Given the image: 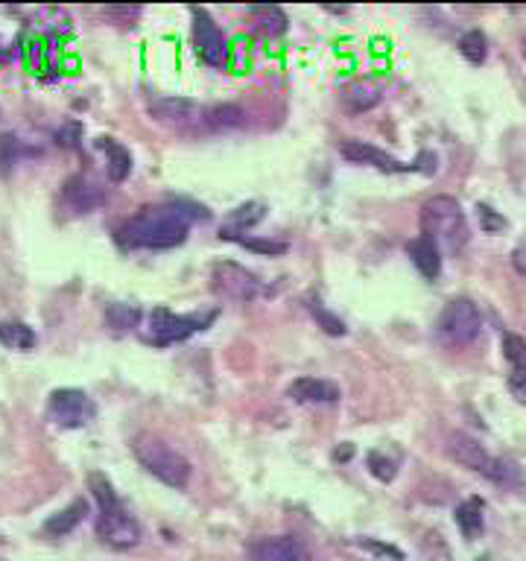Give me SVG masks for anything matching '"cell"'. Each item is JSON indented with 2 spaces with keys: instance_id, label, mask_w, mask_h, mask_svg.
Segmentation results:
<instances>
[{
  "instance_id": "6da1fadb",
  "label": "cell",
  "mask_w": 526,
  "mask_h": 561,
  "mask_svg": "<svg viewBox=\"0 0 526 561\" xmlns=\"http://www.w3.org/2000/svg\"><path fill=\"white\" fill-rule=\"evenodd\" d=\"M208 220V211L193 202L147 205L117 228V246L129 252H164L188 240L190 225Z\"/></svg>"
},
{
  "instance_id": "7a4b0ae2",
  "label": "cell",
  "mask_w": 526,
  "mask_h": 561,
  "mask_svg": "<svg viewBox=\"0 0 526 561\" xmlns=\"http://www.w3.org/2000/svg\"><path fill=\"white\" fill-rule=\"evenodd\" d=\"M88 488L97 500V535L112 550H132L141 541V524L135 515L120 503L112 480L100 471L88 474Z\"/></svg>"
},
{
  "instance_id": "3957f363",
  "label": "cell",
  "mask_w": 526,
  "mask_h": 561,
  "mask_svg": "<svg viewBox=\"0 0 526 561\" xmlns=\"http://www.w3.org/2000/svg\"><path fill=\"white\" fill-rule=\"evenodd\" d=\"M132 453L141 462V468L152 474L155 480H161L164 486L182 491L190 483V462L185 459V453L173 448L170 442L150 436V433H141L132 442Z\"/></svg>"
},
{
  "instance_id": "277c9868",
  "label": "cell",
  "mask_w": 526,
  "mask_h": 561,
  "mask_svg": "<svg viewBox=\"0 0 526 561\" xmlns=\"http://www.w3.org/2000/svg\"><path fill=\"white\" fill-rule=\"evenodd\" d=\"M421 234L433 237L439 246L459 252L465 249L471 231H468V220L462 205L453 196H433L424 202L421 208Z\"/></svg>"
},
{
  "instance_id": "5b68a950",
  "label": "cell",
  "mask_w": 526,
  "mask_h": 561,
  "mask_svg": "<svg viewBox=\"0 0 526 561\" xmlns=\"http://www.w3.org/2000/svg\"><path fill=\"white\" fill-rule=\"evenodd\" d=\"M217 319V310H208V313H173L167 307H152L150 316H147V328H144V339L150 345L158 348H167V345H176V342H185L193 334L205 331L211 322Z\"/></svg>"
},
{
  "instance_id": "8992f818",
  "label": "cell",
  "mask_w": 526,
  "mask_h": 561,
  "mask_svg": "<svg viewBox=\"0 0 526 561\" xmlns=\"http://www.w3.org/2000/svg\"><path fill=\"white\" fill-rule=\"evenodd\" d=\"M448 453L462 468L489 477L491 483H515L518 480V468L515 465L491 456L489 450L483 448L474 436H468V433H453L451 442H448Z\"/></svg>"
},
{
  "instance_id": "52a82bcc",
  "label": "cell",
  "mask_w": 526,
  "mask_h": 561,
  "mask_svg": "<svg viewBox=\"0 0 526 561\" xmlns=\"http://www.w3.org/2000/svg\"><path fill=\"white\" fill-rule=\"evenodd\" d=\"M483 331V316L471 299H453L445 304L436 322V334L448 345H471Z\"/></svg>"
},
{
  "instance_id": "ba28073f",
  "label": "cell",
  "mask_w": 526,
  "mask_h": 561,
  "mask_svg": "<svg viewBox=\"0 0 526 561\" xmlns=\"http://www.w3.org/2000/svg\"><path fill=\"white\" fill-rule=\"evenodd\" d=\"M211 290L220 299L243 301V304L261 299L263 293H266L263 281L255 272H249L246 266L231 261H217L211 266Z\"/></svg>"
},
{
  "instance_id": "9c48e42d",
  "label": "cell",
  "mask_w": 526,
  "mask_h": 561,
  "mask_svg": "<svg viewBox=\"0 0 526 561\" xmlns=\"http://www.w3.org/2000/svg\"><path fill=\"white\" fill-rule=\"evenodd\" d=\"M47 418L59 430H79L88 427L97 418V404L88 392L82 389H56L47 398Z\"/></svg>"
},
{
  "instance_id": "30bf717a",
  "label": "cell",
  "mask_w": 526,
  "mask_h": 561,
  "mask_svg": "<svg viewBox=\"0 0 526 561\" xmlns=\"http://www.w3.org/2000/svg\"><path fill=\"white\" fill-rule=\"evenodd\" d=\"M150 114L170 129L193 132L205 126L208 106H199L196 100H185V97H155L150 103Z\"/></svg>"
},
{
  "instance_id": "8fae6325",
  "label": "cell",
  "mask_w": 526,
  "mask_h": 561,
  "mask_svg": "<svg viewBox=\"0 0 526 561\" xmlns=\"http://www.w3.org/2000/svg\"><path fill=\"white\" fill-rule=\"evenodd\" d=\"M193 47L196 56L211 68H223V62L228 59L226 38L205 9H193Z\"/></svg>"
},
{
  "instance_id": "7c38bea8",
  "label": "cell",
  "mask_w": 526,
  "mask_h": 561,
  "mask_svg": "<svg viewBox=\"0 0 526 561\" xmlns=\"http://www.w3.org/2000/svg\"><path fill=\"white\" fill-rule=\"evenodd\" d=\"M339 152L351 164H369V167H375L380 173H415V164H404V161L386 155V152L377 150L372 144H366V141H345L339 147Z\"/></svg>"
},
{
  "instance_id": "4fadbf2b",
  "label": "cell",
  "mask_w": 526,
  "mask_h": 561,
  "mask_svg": "<svg viewBox=\"0 0 526 561\" xmlns=\"http://www.w3.org/2000/svg\"><path fill=\"white\" fill-rule=\"evenodd\" d=\"M62 199H65V205H68L71 211H76V214H88L91 208L103 205V199H106V187L100 185L94 176L79 173V176H74V179L65 182Z\"/></svg>"
},
{
  "instance_id": "5bb4252c",
  "label": "cell",
  "mask_w": 526,
  "mask_h": 561,
  "mask_svg": "<svg viewBox=\"0 0 526 561\" xmlns=\"http://www.w3.org/2000/svg\"><path fill=\"white\" fill-rule=\"evenodd\" d=\"M287 395L296 401V404H310V407H331L339 404L342 392L339 386L328 383V380H319V377H299L290 383Z\"/></svg>"
},
{
  "instance_id": "9a60e30c",
  "label": "cell",
  "mask_w": 526,
  "mask_h": 561,
  "mask_svg": "<svg viewBox=\"0 0 526 561\" xmlns=\"http://www.w3.org/2000/svg\"><path fill=\"white\" fill-rule=\"evenodd\" d=\"M252 561H307V550L293 535H275L252 544Z\"/></svg>"
},
{
  "instance_id": "2e32d148",
  "label": "cell",
  "mask_w": 526,
  "mask_h": 561,
  "mask_svg": "<svg viewBox=\"0 0 526 561\" xmlns=\"http://www.w3.org/2000/svg\"><path fill=\"white\" fill-rule=\"evenodd\" d=\"M407 255H410L415 269H418L427 281H436V278L442 275V246H439L433 237H427V234L415 237L413 243H407Z\"/></svg>"
},
{
  "instance_id": "e0dca14e",
  "label": "cell",
  "mask_w": 526,
  "mask_h": 561,
  "mask_svg": "<svg viewBox=\"0 0 526 561\" xmlns=\"http://www.w3.org/2000/svg\"><path fill=\"white\" fill-rule=\"evenodd\" d=\"M263 217H266V205H263V202H246V205H240V208H234V211L228 214L220 237H223V240L240 237V234H246L249 228L263 223Z\"/></svg>"
},
{
  "instance_id": "ac0fdd59",
  "label": "cell",
  "mask_w": 526,
  "mask_h": 561,
  "mask_svg": "<svg viewBox=\"0 0 526 561\" xmlns=\"http://www.w3.org/2000/svg\"><path fill=\"white\" fill-rule=\"evenodd\" d=\"M94 147L106 155V170H109L112 182H123L132 173V155L123 144H117L114 138H97Z\"/></svg>"
},
{
  "instance_id": "d6986e66",
  "label": "cell",
  "mask_w": 526,
  "mask_h": 561,
  "mask_svg": "<svg viewBox=\"0 0 526 561\" xmlns=\"http://www.w3.org/2000/svg\"><path fill=\"white\" fill-rule=\"evenodd\" d=\"M88 515V503L79 497L74 500L68 509H62V512H56L47 524H44V535H50V538H62V535H68V532H74L76 524L82 521Z\"/></svg>"
},
{
  "instance_id": "ffe728a7",
  "label": "cell",
  "mask_w": 526,
  "mask_h": 561,
  "mask_svg": "<svg viewBox=\"0 0 526 561\" xmlns=\"http://www.w3.org/2000/svg\"><path fill=\"white\" fill-rule=\"evenodd\" d=\"M36 342V331H33L27 322H18V319L0 322V345H6V348H12V351H33Z\"/></svg>"
},
{
  "instance_id": "44dd1931",
  "label": "cell",
  "mask_w": 526,
  "mask_h": 561,
  "mask_svg": "<svg viewBox=\"0 0 526 561\" xmlns=\"http://www.w3.org/2000/svg\"><path fill=\"white\" fill-rule=\"evenodd\" d=\"M377 103H380V88L369 85V82H354L342 91V106L351 114L369 112Z\"/></svg>"
},
{
  "instance_id": "7402d4cb",
  "label": "cell",
  "mask_w": 526,
  "mask_h": 561,
  "mask_svg": "<svg viewBox=\"0 0 526 561\" xmlns=\"http://www.w3.org/2000/svg\"><path fill=\"white\" fill-rule=\"evenodd\" d=\"M483 512H486V503L480 497H468L456 509V526L462 529L465 538H477L483 532Z\"/></svg>"
},
{
  "instance_id": "603a6c76",
  "label": "cell",
  "mask_w": 526,
  "mask_h": 561,
  "mask_svg": "<svg viewBox=\"0 0 526 561\" xmlns=\"http://www.w3.org/2000/svg\"><path fill=\"white\" fill-rule=\"evenodd\" d=\"M246 120V112L240 106H231V103H223V106H208V117H205V129H237L243 126Z\"/></svg>"
},
{
  "instance_id": "cb8c5ba5",
  "label": "cell",
  "mask_w": 526,
  "mask_h": 561,
  "mask_svg": "<svg viewBox=\"0 0 526 561\" xmlns=\"http://www.w3.org/2000/svg\"><path fill=\"white\" fill-rule=\"evenodd\" d=\"M252 15L266 36H281L287 30V15L281 6H252Z\"/></svg>"
},
{
  "instance_id": "d4e9b609",
  "label": "cell",
  "mask_w": 526,
  "mask_h": 561,
  "mask_svg": "<svg viewBox=\"0 0 526 561\" xmlns=\"http://www.w3.org/2000/svg\"><path fill=\"white\" fill-rule=\"evenodd\" d=\"M459 53L471 62V65H483L489 56V41L480 30H468L465 36L459 38Z\"/></svg>"
},
{
  "instance_id": "484cf974",
  "label": "cell",
  "mask_w": 526,
  "mask_h": 561,
  "mask_svg": "<svg viewBox=\"0 0 526 561\" xmlns=\"http://www.w3.org/2000/svg\"><path fill=\"white\" fill-rule=\"evenodd\" d=\"M307 310L313 313V319L319 322V328L325 331V334H331V337H342L348 328H345V322L339 319V316H334L325 304H322V299H307Z\"/></svg>"
},
{
  "instance_id": "4316f807",
  "label": "cell",
  "mask_w": 526,
  "mask_h": 561,
  "mask_svg": "<svg viewBox=\"0 0 526 561\" xmlns=\"http://www.w3.org/2000/svg\"><path fill=\"white\" fill-rule=\"evenodd\" d=\"M500 348H503V357L509 363V372L512 369H526V339L518 334H503L500 339Z\"/></svg>"
},
{
  "instance_id": "83f0119b",
  "label": "cell",
  "mask_w": 526,
  "mask_h": 561,
  "mask_svg": "<svg viewBox=\"0 0 526 561\" xmlns=\"http://www.w3.org/2000/svg\"><path fill=\"white\" fill-rule=\"evenodd\" d=\"M24 155L21 141L12 135V132H0V173H9Z\"/></svg>"
},
{
  "instance_id": "f1b7e54d",
  "label": "cell",
  "mask_w": 526,
  "mask_h": 561,
  "mask_svg": "<svg viewBox=\"0 0 526 561\" xmlns=\"http://www.w3.org/2000/svg\"><path fill=\"white\" fill-rule=\"evenodd\" d=\"M369 471L375 474L377 480L392 483V480H395V474H398V462H395V459H389V456H383L380 450H372V453H369Z\"/></svg>"
},
{
  "instance_id": "f546056e",
  "label": "cell",
  "mask_w": 526,
  "mask_h": 561,
  "mask_svg": "<svg viewBox=\"0 0 526 561\" xmlns=\"http://www.w3.org/2000/svg\"><path fill=\"white\" fill-rule=\"evenodd\" d=\"M231 243H240L252 252H261V255H284L287 252V243H275V240H255L249 234H240V237H231Z\"/></svg>"
},
{
  "instance_id": "4dcf8cb0",
  "label": "cell",
  "mask_w": 526,
  "mask_h": 561,
  "mask_svg": "<svg viewBox=\"0 0 526 561\" xmlns=\"http://www.w3.org/2000/svg\"><path fill=\"white\" fill-rule=\"evenodd\" d=\"M109 319L117 331H126V328H135L138 319H141V310L138 307H126V304H112L109 307Z\"/></svg>"
},
{
  "instance_id": "1f68e13d",
  "label": "cell",
  "mask_w": 526,
  "mask_h": 561,
  "mask_svg": "<svg viewBox=\"0 0 526 561\" xmlns=\"http://www.w3.org/2000/svg\"><path fill=\"white\" fill-rule=\"evenodd\" d=\"M477 220H480V228L489 231V234L500 231V228H506V220H503L500 214H494V208L483 205V202H477Z\"/></svg>"
},
{
  "instance_id": "d6a6232c",
  "label": "cell",
  "mask_w": 526,
  "mask_h": 561,
  "mask_svg": "<svg viewBox=\"0 0 526 561\" xmlns=\"http://www.w3.org/2000/svg\"><path fill=\"white\" fill-rule=\"evenodd\" d=\"M79 138H82V126L79 123H65L59 132H56V144L59 147H65V150H74V147H79Z\"/></svg>"
},
{
  "instance_id": "836d02e7",
  "label": "cell",
  "mask_w": 526,
  "mask_h": 561,
  "mask_svg": "<svg viewBox=\"0 0 526 561\" xmlns=\"http://www.w3.org/2000/svg\"><path fill=\"white\" fill-rule=\"evenodd\" d=\"M509 392L518 404H526V369H512L509 372Z\"/></svg>"
},
{
  "instance_id": "e575fe53",
  "label": "cell",
  "mask_w": 526,
  "mask_h": 561,
  "mask_svg": "<svg viewBox=\"0 0 526 561\" xmlns=\"http://www.w3.org/2000/svg\"><path fill=\"white\" fill-rule=\"evenodd\" d=\"M512 266H515L518 275H524L526 278V237H521L518 246L512 249Z\"/></svg>"
},
{
  "instance_id": "d590c367",
  "label": "cell",
  "mask_w": 526,
  "mask_h": 561,
  "mask_svg": "<svg viewBox=\"0 0 526 561\" xmlns=\"http://www.w3.org/2000/svg\"><path fill=\"white\" fill-rule=\"evenodd\" d=\"M348 456H351V448H348V445H345L342 450H334V459H339V462H345Z\"/></svg>"
},
{
  "instance_id": "8d00e7d4",
  "label": "cell",
  "mask_w": 526,
  "mask_h": 561,
  "mask_svg": "<svg viewBox=\"0 0 526 561\" xmlns=\"http://www.w3.org/2000/svg\"><path fill=\"white\" fill-rule=\"evenodd\" d=\"M524 59H526V38H524Z\"/></svg>"
}]
</instances>
